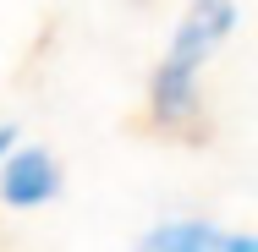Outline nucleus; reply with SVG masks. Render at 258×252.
I'll use <instances>...</instances> for the list:
<instances>
[{
  "label": "nucleus",
  "mask_w": 258,
  "mask_h": 252,
  "mask_svg": "<svg viewBox=\"0 0 258 252\" xmlns=\"http://www.w3.org/2000/svg\"><path fill=\"white\" fill-rule=\"evenodd\" d=\"M231 22H236V6H231V0H192L187 17H181V28H176V39H170L165 66L198 77V66L220 50V39L231 33Z\"/></svg>",
  "instance_id": "1"
},
{
  "label": "nucleus",
  "mask_w": 258,
  "mask_h": 252,
  "mask_svg": "<svg viewBox=\"0 0 258 252\" xmlns=\"http://www.w3.org/2000/svg\"><path fill=\"white\" fill-rule=\"evenodd\" d=\"M55 187H60V170H55L50 153L28 148V153H11V159H6V176H0V192H6V203L33 208V203L55 198Z\"/></svg>",
  "instance_id": "2"
},
{
  "label": "nucleus",
  "mask_w": 258,
  "mask_h": 252,
  "mask_svg": "<svg viewBox=\"0 0 258 252\" xmlns=\"http://www.w3.org/2000/svg\"><path fill=\"white\" fill-rule=\"evenodd\" d=\"M225 241L209 230V225H198V219H176V225H159L154 236L143 241V252H220Z\"/></svg>",
  "instance_id": "3"
},
{
  "label": "nucleus",
  "mask_w": 258,
  "mask_h": 252,
  "mask_svg": "<svg viewBox=\"0 0 258 252\" xmlns=\"http://www.w3.org/2000/svg\"><path fill=\"white\" fill-rule=\"evenodd\" d=\"M220 252H258V236H231Z\"/></svg>",
  "instance_id": "4"
},
{
  "label": "nucleus",
  "mask_w": 258,
  "mask_h": 252,
  "mask_svg": "<svg viewBox=\"0 0 258 252\" xmlns=\"http://www.w3.org/2000/svg\"><path fill=\"white\" fill-rule=\"evenodd\" d=\"M6 143H11V132H0V148H6Z\"/></svg>",
  "instance_id": "5"
}]
</instances>
